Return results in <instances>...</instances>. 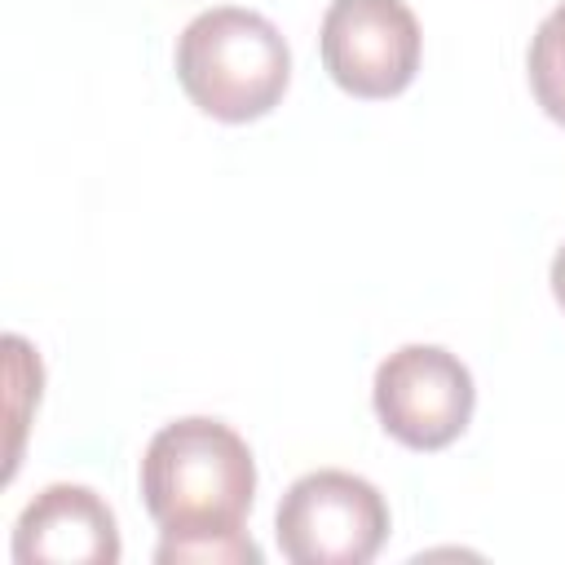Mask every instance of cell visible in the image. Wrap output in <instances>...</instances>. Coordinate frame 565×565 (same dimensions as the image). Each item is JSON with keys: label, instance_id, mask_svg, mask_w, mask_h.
Returning <instances> with one entry per match:
<instances>
[{"label": "cell", "instance_id": "obj_1", "mask_svg": "<svg viewBox=\"0 0 565 565\" xmlns=\"http://www.w3.org/2000/svg\"><path fill=\"white\" fill-rule=\"evenodd\" d=\"M146 512L163 539L159 565H260V547L243 534L256 494V463L247 441L207 415L163 424L141 459Z\"/></svg>", "mask_w": 565, "mask_h": 565}, {"label": "cell", "instance_id": "obj_6", "mask_svg": "<svg viewBox=\"0 0 565 565\" xmlns=\"http://www.w3.org/2000/svg\"><path fill=\"white\" fill-rule=\"evenodd\" d=\"M13 561L18 565H115L119 530L106 499L88 486L57 481L40 490L18 525H13Z\"/></svg>", "mask_w": 565, "mask_h": 565}, {"label": "cell", "instance_id": "obj_5", "mask_svg": "<svg viewBox=\"0 0 565 565\" xmlns=\"http://www.w3.org/2000/svg\"><path fill=\"white\" fill-rule=\"evenodd\" d=\"M327 75L366 102L397 97L419 71V22L406 0H331L322 13Z\"/></svg>", "mask_w": 565, "mask_h": 565}, {"label": "cell", "instance_id": "obj_4", "mask_svg": "<svg viewBox=\"0 0 565 565\" xmlns=\"http://www.w3.org/2000/svg\"><path fill=\"white\" fill-rule=\"evenodd\" d=\"M371 402L393 441L411 450H441L468 428L477 388L455 353L437 344H402L375 366Z\"/></svg>", "mask_w": 565, "mask_h": 565}, {"label": "cell", "instance_id": "obj_7", "mask_svg": "<svg viewBox=\"0 0 565 565\" xmlns=\"http://www.w3.org/2000/svg\"><path fill=\"white\" fill-rule=\"evenodd\" d=\"M530 88L543 115L565 128V0L539 22L530 40Z\"/></svg>", "mask_w": 565, "mask_h": 565}, {"label": "cell", "instance_id": "obj_2", "mask_svg": "<svg viewBox=\"0 0 565 565\" xmlns=\"http://www.w3.org/2000/svg\"><path fill=\"white\" fill-rule=\"evenodd\" d=\"M177 79L203 115L221 124H247L282 102L291 53L269 18L238 4H216L181 31Z\"/></svg>", "mask_w": 565, "mask_h": 565}, {"label": "cell", "instance_id": "obj_8", "mask_svg": "<svg viewBox=\"0 0 565 565\" xmlns=\"http://www.w3.org/2000/svg\"><path fill=\"white\" fill-rule=\"evenodd\" d=\"M552 296H556V305L565 309V247L552 256Z\"/></svg>", "mask_w": 565, "mask_h": 565}, {"label": "cell", "instance_id": "obj_3", "mask_svg": "<svg viewBox=\"0 0 565 565\" xmlns=\"http://www.w3.org/2000/svg\"><path fill=\"white\" fill-rule=\"evenodd\" d=\"M274 534L291 565H366L388 539V503L366 477L318 468L291 481Z\"/></svg>", "mask_w": 565, "mask_h": 565}]
</instances>
